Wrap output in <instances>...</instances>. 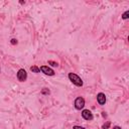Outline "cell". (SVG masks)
Here are the masks:
<instances>
[{"label":"cell","instance_id":"52a82bcc","mask_svg":"<svg viewBox=\"0 0 129 129\" xmlns=\"http://www.w3.org/2000/svg\"><path fill=\"white\" fill-rule=\"evenodd\" d=\"M30 71H31L32 73H35V74L40 73L39 68H38V67H36V66H31V67H30Z\"/></svg>","mask_w":129,"mask_h":129},{"label":"cell","instance_id":"4fadbf2b","mask_svg":"<svg viewBox=\"0 0 129 129\" xmlns=\"http://www.w3.org/2000/svg\"><path fill=\"white\" fill-rule=\"evenodd\" d=\"M73 129H86V128H84L82 126H79V125H75V126H73Z\"/></svg>","mask_w":129,"mask_h":129},{"label":"cell","instance_id":"9c48e42d","mask_svg":"<svg viewBox=\"0 0 129 129\" xmlns=\"http://www.w3.org/2000/svg\"><path fill=\"white\" fill-rule=\"evenodd\" d=\"M40 93H41V95H49V94H50V91H49L47 88H43Z\"/></svg>","mask_w":129,"mask_h":129},{"label":"cell","instance_id":"5b68a950","mask_svg":"<svg viewBox=\"0 0 129 129\" xmlns=\"http://www.w3.org/2000/svg\"><path fill=\"white\" fill-rule=\"evenodd\" d=\"M82 117L85 120H88V121H91V120L94 119V115H93V113L89 109H84L82 111Z\"/></svg>","mask_w":129,"mask_h":129},{"label":"cell","instance_id":"7c38bea8","mask_svg":"<svg viewBox=\"0 0 129 129\" xmlns=\"http://www.w3.org/2000/svg\"><path fill=\"white\" fill-rule=\"evenodd\" d=\"M109 126H110V122H107L106 124H104V125L102 126V128H103V129H107Z\"/></svg>","mask_w":129,"mask_h":129},{"label":"cell","instance_id":"8992f818","mask_svg":"<svg viewBox=\"0 0 129 129\" xmlns=\"http://www.w3.org/2000/svg\"><path fill=\"white\" fill-rule=\"evenodd\" d=\"M97 102L101 106L105 105V103H106V95L104 93H98L97 94Z\"/></svg>","mask_w":129,"mask_h":129},{"label":"cell","instance_id":"30bf717a","mask_svg":"<svg viewBox=\"0 0 129 129\" xmlns=\"http://www.w3.org/2000/svg\"><path fill=\"white\" fill-rule=\"evenodd\" d=\"M47 62H48V64H49V66H51V67H58V63H57L56 61H53V60H48Z\"/></svg>","mask_w":129,"mask_h":129},{"label":"cell","instance_id":"5bb4252c","mask_svg":"<svg viewBox=\"0 0 129 129\" xmlns=\"http://www.w3.org/2000/svg\"><path fill=\"white\" fill-rule=\"evenodd\" d=\"M113 129H122V128H121L120 126H114V127H113Z\"/></svg>","mask_w":129,"mask_h":129},{"label":"cell","instance_id":"8fae6325","mask_svg":"<svg viewBox=\"0 0 129 129\" xmlns=\"http://www.w3.org/2000/svg\"><path fill=\"white\" fill-rule=\"evenodd\" d=\"M10 42H11V44H17V39L16 38H12L11 40H10Z\"/></svg>","mask_w":129,"mask_h":129},{"label":"cell","instance_id":"ba28073f","mask_svg":"<svg viewBox=\"0 0 129 129\" xmlns=\"http://www.w3.org/2000/svg\"><path fill=\"white\" fill-rule=\"evenodd\" d=\"M122 19H124V20H126V19H128L129 18V10H126L123 14H122Z\"/></svg>","mask_w":129,"mask_h":129},{"label":"cell","instance_id":"277c9868","mask_svg":"<svg viewBox=\"0 0 129 129\" xmlns=\"http://www.w3.org/2000/svg\"><path fill=\"white\" fill-rule=\"evenodd\" d=\"M39 70H40L41 73H43L46 76H54V74H55L54 71L51 68H49L48 66H41L39 68Z\"/></svg>","mask_w":129,"mask_h":129},{"label":"cell","instance_id":"3957f363","mask_svg":"<svg viewBox=\"0 0 129 129\" xmlns=\"http://www.w3.org/2000/svg\"><path fill=\"white\" fill-rule=\"evenodd\" d=\"M16 77H17V80L19 82H25L27 79V73L24 69H19L17 74H16Z\"/></svg>","mask_w":129,"mask_h":129},{"label":"cell","instance_id":"6da1fadb","mask_svg":"<svg viewBox=\"0 0 129 129\" xmlns=\"http://www.w3.org/2000/svg\"><path fill=\"white\" fill-rule=\"evenodd\" d=\"M68 77H69V80H70L75 86H77V87H82V86L84 85L83 80H82L77 74H75V73H70V74L68 75Z\"/></svg>","mask_w":129,"mask_h":129},{"label":"cell","instance_id":"9a60e30c","mask_svg":"<svg viewBox=\"0 0 129 129\" xmlns=\"http://www.w3.org/2000/svg\"><path fill=\"white\" fill-rule=\"evenodd\" d=\"M0 73H1V69H0Z\"/></svg>","mask_w":129,"mask_h":129},{"label":"cell","instance_id":"7a4b0ae2","mask_svg":"<svg viewBox=\"0 0 129 129\" xmlns=\"http://www.w3.org/2000/svg\"><path fill=\"white\" fill-rule=\"evenodd\" d=\"M74 105H75V108L77 110H82L84 109L85 107V99L83 97H77L75 99V102H74Z\"/></svg>","mask_w":129,"mask_h":129}]
</instances>
